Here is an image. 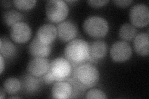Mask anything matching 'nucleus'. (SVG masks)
Wrapping results in <instances>:
<instances>
[{"label":"nucleus","mask_w":149,"mask_h":99,"mask_svg":"<svg viewBox=\"0 0 149 99\" xmlns=\"http://www.w3.org/2000/svg\"><path fill=\"white\" fill-rule=\"evenodd\" d=\"M137 30L133 25L125 23L121 26L119 30V36L124 41H130L136 36Z\"/></svg>","instance_id":"a211bd4d"},{"label":"nucleus","mask_w":149,"mask_h":99,"mask_svg":"<svg viewBox=\"0 0 149 99\" xmlns=\"http://www.w3.org/2000/svg\"><path fill=\"white\" fill-rule=\"evenodd\" d=\"M36 0H15L13 3L15 6L21 10H29L32 9L36 4Z\"/></svg>","instance_id":"412c9836"},{"label":"nucleus","mask_w":149,"mask_h":99,"mask_svg":"<svg viewBox=\"0 0 149 99\" xmlns=\"http://www.w3.org/2000/svg\"><path fill=\"white\" fill-rule=\"evenodd\" d=\"M109 2L108 0H88V4L93 8H100Z\"/></svg>","instance_id":"5701e85b"},{"label":"nucleus","mask_w":149,"mask_h":99,"mask_svg":"<svg viewBox=\"0 0 149 99\" xmlns=\"http://www.w3.org/2000/svg\"><path fill=\"white\" fill-rule=\"evenodd\" d=\"M52 51V46L43 44L37 37H34L29 46V53L34 57L46 58Z\"/></svg>","instance_id":"f8f14e48"},{"label":"nucleus","mask_w":149,"mask_h":99,"mask_svg":"<svg viewBox=\"0 0 149 99\" xmlns=\"http://www.w3.org/2000/svg\"><path fill=\"white\" fill-rule=\"evenodd\" d=\"M50 63L45 58L34 57L27 64L28 73L36 77H41L48 71Z\"/></svg>","instance_id":"1a4fd4ad"},{"label":"nucleus","mask_w":149,"mask_h":99,"mask_svg":"<svg viewBox=\"0 0 149 99\" xmlns=\"http://www.w3.org/2000/svg\"><path fill=\"white\" fill-rule=\"evenodd\" d=\"M57 30L58 38L65 42L73 40L78 33L77 27L72 21L60 22L57 26Z\"/></svg>","instance_id":"9d476101"},{"label":"nucleus","mask_w":149,"mask_h":99,"mask_svg":"<svg viewBox=\"0 0 149 99\" xmlns=\"http://www.w3.org/2000/svg\"><path fill=\"white\" fill-rule=\"evenodd\" d=\"M73 93L72 84L65 81H58L56 82L52 89L53 98L57 99H66L71 97Z\"/></svg>","instance_id":"4468645a"},{"label":"nucleus","mask_w":149,"mask_h":99,"mask_svg":"<svg viewBox=\"0 0 149 99\" xmlns=\"http://www.w3.org/2000/svg\"><path fill=\"white\" fill-rule=\"evenodd\" d=\"M132 54L131 46L125 41L116 42L111 46L110 49L111 57L115 62L126 61L130 58Z\"/></svg>","instance_id":"0eeeda50"},{"label":"nucleus","mask_w":149,"mask_h":99,"mask_svg":"<svg viewBox=\"0 0 149 99\" xmlns=\"http://www.w3.org/2000/svg\"><path fill=\"white\" fill-rule=\"evenodd\" d=\"M11 1H2L1 2V6L4 8H9L11 6Z\"/></svg>","instance_id":"393cba45"},{"label":"nucleus","mask_w":149,"mask_h":99,"mask_svg":"<svg viewBox=\"0 0 149 99\" xmlns=\"http://www.w3.org/2000/svg\"><path fill=\"white\" fill-rule=\"evenodd\" d=\"M20 81L21 83V89L27 93H36L39 90L41 86L39 80L29 73L22 76Z\"/></svg>","instance_id":"2eb2a0df"},{"label":"nucleus","mask_w":149,"mask_h":99,"mask_svg":"<svg viewBox=\"0 0 149 99\" xmlns=\"http://www.w3.org/2000/svg\"><path fill=\"white\" fill-rule=\"evenodd\" d=\"M88 44L82 39H74L67 45L64 50L65 58L71 64L79 66L89 58Z\"/></svg>","instance_id":"f03ea898"},{"label":"nucleus","mask_w":149,"mask_h":99,"mask_svg":"<svg viewBox=\"0 0 149 99\" xmlns=\"http://www.w3.org/2000/svg\"><path fill=\"white\" fill-rule=\"evenodd\" d=\"M11 98H19V97H10Z\"/></svg>","instance_id":"cd10ccee"},{"label":"nucleus","mask_w":149,"mask_h":99,"mask_svg":"<svg viewBox=\"0 0 149 99\" xmlns=\"http://www.w3.org/2000/svg\"><path fill=\"white\" fill-rule=\"evenodd\" d=\"M9 34L11 39L16 43L24 44L30 40L32 30L27 24L19 22L11 27Z\"/></svg>","instance_id":"6e6552de"},{"label":"nucleus","mask_w":149,"mask_h":99,"mask_svg":"<svg viewBox=\"0 0 149 99\" xmlns=\"http://www.w3.org/2000/svg\"><path fill=\"white\" fill-rule=\"evenodd\" d=\"M108 45L105 42L96 40L88 45L89 58L93 60H100L103 58L108 52Z\"/></svg>","instance_id":"ddd939ff"},{"label":"nucleus","mask_w":149,"mask_h":99,"mask_svg":"<svg viewBox=\"0 0 149 99\" xmlns=\"http://www.w3.org/2000/svg\"><path fill=\"white\" fill-rule=\"evenodd\" d=\"M45 12L50 22L58 23L62 22L67 17L68 7L62 0H50L46 3Z\"/></svg>","instance_id":"20e7f679"},{"label":"nucleus","mask_w":149,"mask_h":99,"mask_svg":"<svg viewBox=\"0 0 149 99\" xmlns=\"http://www.w3.org/2000/svg\"><path fill=\"white\" fill-rule=\"evenodd\" d=\"M47 72L55 81H62L70 76L72 64L66 58H57L51 61Z\"/></svg>","instance_id":"39448f33"},{"label":"nucleus","mask_w":149,"mask_h":99,"mask_svg":"<svg viewBox=\"0 0 149 99\" xmlns=\"http://www.w3.org/2000/svg\"><path fill=\"white\" fill-rule=\"evenodd\" d=\"M0 53L4 58H11L16 55V47L8 38L3 37L0 39Z\"/></svg>","instance_id":"f3484780"},{"label":"nucleus","mask_w":149,"mask_h":99,"mask_svg":"<svg viewBox=\"0 0 149 99\" xmlns=\"http://www.w3.org/2000/svg\"><path fill=\"white\" fill-rule=\"evenodd\" d=\"M3 88L9 94L16 93L21 89L20 80L14 77L8 78L3 82Z\"/></svg>","instance_id":"6ab92c4d"},{"label":"nucleus","mask_w":149,"mask_h":99,"mask_svg":"<svg viewBox=\"0 0 149 99\" xmlns=\"http://www.w3.org/2000/svg\"><path fill=\"white\" fill-rule=\"evenodd\" d=\"M57 35V28L51 24H46L40 26L37 32L36 37L43 44L50 45Z\"/></svg>","instance_id":"9b49d317"},{"label":"nucleus","mask_w":149,"mask_h":99,"mask_svg":"<svg viewBox=\"0 0 149 99\" xmlns=\"http://www.w3.org/2000/svg\"><path fill=\"white\" fill-rule=\"evenodd\" d=\"M0 59H1V69H0V72H1V73H2L4 68V57L1 55H0Z\"/></svg>","instance_id":"a878e982"},{"label":"nucleus","mask_w":149,"mask_h":99,"mask_svg":"<svg viewBox=\"0 0 149 99\" xmlns=\"http://www.w3.org/2000/svg\"><path fill=\"white\" fill-rule=\"evenodd\" d=\"M3 18L8 26L12 27L15 24L21 22L22 19V15L17 11L9 10L3 13Z\"/></svg>","instance_id":"aec40b11"},{"label":"nucleus","mask_w":149,"mask_h":99,"mask_svg":"<svg viewBox=\"0 0 149 99\" xmlns=\"http://www.w3.org/2000/svg\"><path fill=\"white\" fill-rule=\"evenodd\" d=\"M6 91L4 90L3 87H1V91H0V98H3L5 97Z\"/></svg>","instance_id":"bb28decb"},{"label":"nucleus","mask_w":149,"mask_h":99,"mask_svg":"<svg viewBox=\"0 0 149 99\" xmlns=\"http://www.w3.org/2000/svg\"><path fill=\"white\" fill-rule=\"evenodd\" d=\"M129 18L135 27H143L148 24L149 9L144 4H137L130 9Z\"/></svg>","instance_id":"423d86ee"},{"label":"nucleus","mask_w":149,"mask_h":99,"mask_svg":"<svg viewBox=\"0 0 149 99\" xmlns=\"http://www.w3.org/2000/svg\"><path fill=\"white\" fill-rule=\"evenodd\" d=\"M83 28L86 34L92 38L101 39L108 34L109 26L103 17L91 16L84 21Z\"/></svg>","instance_id":"7ed1b4c3"},{"label":"nucleus","mask_w":149,"mask_h":99,"mask_svg":"<svg viewBox=\"0 0 149 99\" xmlns=\"http://www.w3.org/2000/svg\"><path fill=\"white\" fill-rule=\"evenodd\" d=\"M86 98H100L104 99L107 98L106 93L101 90L97 89H91L88 91L86 94Z\"/></svg>","instance_id":"4be33fe9"},{"label":"nucleus","mask_w":149,"mask_h":99,"mask_svg":"<svg viewBox=\"0 0 149 99\" xmlns=\"http://www.w3.org/2000/svg\"><path fill=\"white\" fill-rule=\"evenodd\" d=\"M99 79L100 73L95 66L90 64H82L74 70L72 82L78 89L85 91L95 86Z\"/></svg>","instance_id":"f257e3e1"},{"label":"nucleus","mask_w":149,"mask_h":99,"mask_svg":"<svg viewBox=\"0 0 149 99\" xmlns=\"http://www.w3.org/2000/svg\"><path fill=\"white\" fill-rule=\"evenodd\" d=\"M116 6L120 8L127 7L132 3V0H116L113 1Z\"/></svg>","instance_id":"b1692460"},{"label":"nucleus","mask_w":149,"mask_h":99,"mask_svg":"<svg viewBox=\"0 0 149 99\" xmlns=\"http://www.w3.org/2000/svg\"><path fill=\"white\" fill-rule=\"evenodd\" d=\"M134 48L136 52L142 56L149 54V37L148 33L142 32L135 37Z\"/></svg>","instance_id":"dca6fc26"}]
</instances>
